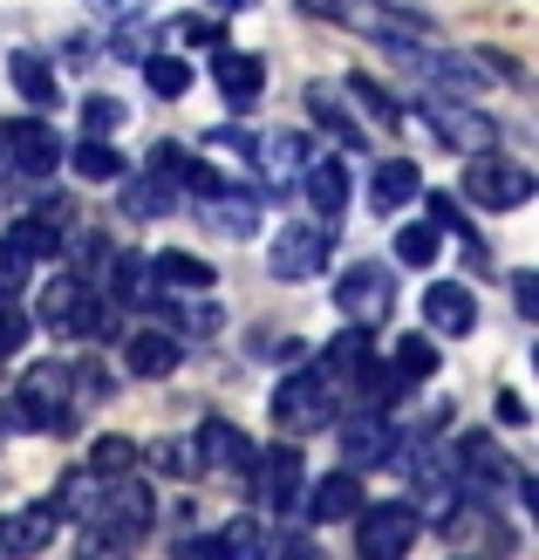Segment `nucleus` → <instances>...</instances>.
I'll return each instance as SVG.
<instances>
[{"mask_svg": "<svg viewBox=\"0 0 539 560\" xmlns=\"http://www.w3.org/2000/svg\"><path fill=\"white\" fill-rule=\"evenodd\" d=\"M55 506L82 520L90 547H137L151 534V520H157V499L137 479H124V471H75Z\"/></svg>", "mask_w": 539, "mask_h": 560, "instance_id": "obj_1", "label": "nucleus"}, {"mask_svg": "<svg viewBox=\"0 0 539 560\" xmlns=\"http://www.w3.org/2000/svg\"><path fill=\"white\" fill-rule=\"evenodd\" d=\"M75 370L69 362H35V370L21 376V389L8 397L0 410V424L8 431H69L75 424Z\"/></svg>", "mask_w": 539, "mask_h": 560, "instance_id": "obj_2", "label": "nucleus"}, {"mask_svg": "<svg viewBox=\"0 0 539 560\" xmlns=\"http://www.w3.org/2000/svg\"><path fill=\"white\" fill-rule=\"evenodd\" d=\"M355 520V547L368 560H396V553H410L417 534H423V506H410V499H376V506H362L349 513Z\"/></svg>", "mask_w": 539, "mask_h": 560, "instance_id": "obj_3", "label": "nucleus"}, {"mask_svg": "<svg viewBox=\"0 0 539 560\" xmlns=\"http://www.w3.org/2000/svg\"><path fill=\"white\" fill-rule=\"evenodd\" d=\"M335 260V226L328 219H301V226H280L267 246V273L273 280H315Z\"/></svg>", "mask_w": 539, "mask_h": 560, "instance_id": "obj_4", "label": "nucleus"}, {"mask_svg": "<svg viewBox=\"0 0 539 560\" xmlns=\"http://www.w3.org/2000/svg\"><path fill=\"white\" fill-rule=\"evenodd\" d=\"M273 424L280 431H321V424H335V376L321 370H294L288 383L273 389Z\"/></svg>", "mask_w": 539, "mask_h": 560, "instance_id": "obj_5", "label": "nucleus"}, {"mask_svg": "<svg viewBox=\"0 0 539 560\" xmlns=\"http://www.w3.org/2000/svg\"><path fill=\"white\" fill-rule=\"evenodd\" d=\"M539 191V178L513 158H492V151H471V172H465V199L485 206V212H519Z\"/></svg>", "mask_w": 539, "mask_h": 560, "instance_id": "obj_6", "label": "nucleus"}, {"mask_svg": "<svg viewBox=\"0 0 539 560\" xmlns=\"http://www.w3.org/2000/svg\"><path fill=\"white\" fill-rule=\"evenodd\" d=\"M0 158H8V178H48L62 164V137L42 117H14L0 124Z\"/></svg>", "mask_w": 539, "mask_h": 560, "instance_id": "obj_7", "label": "nucleus"}, {"mask_svg": "<svg viewBox=\"0 0 539 560\" xmlns=\"http://www.w3.org/2000/svg\"><path fill=\"white\" fill-rule=\"evenodd\" d=\"M423 130H437V144H450V151H492L499 144V130L478 117V109H465V96H423Z\"/></svg>", "mask_w": 539, "mask_h": 560, "instance_id": "obj_8", "label": "nucleus"}, {"mask_svg": "<svg viewBox=\"0 0 539 560\" xmlns=\"http://www.w3.org/2000/svg\"><path fill=\"white\" fill-rule=\"evenodd\" d=\"M396 280H389V267H376V260H355L349 273H342V288H335V307H342L349 322H362V328H376L383 315H389V294Z\"/></svg>", "mask_w": 539, "mask_h": 560, "instance_id": "obj_9", "label": "nucleus"}, {"mask_svg": "<svg viewBox=\"0 0 539 560\" xmlns=\"http://www.w3.org/2000/svg\"><path fill=\"white\" fill-rule=\"evenodd\" d=\"M301 486H307V465H301V452H288V444H273V452L253 465V492H260L267 513H294Z\"/></svg>", "mask_w": 539, "mask_h": 560, "instance_id": "obj_10", "label": "nucleus"}, {"mask_svg": "<svg viewBox=\"0 0 539 560\" xmlns=\"http://www.w3.org/2000/svg\"><path fill=\"white\" fill-rule=\"evenodd\" d=\"M178 362H185V335L178 328H137V335H124V370L130 376L157 383V376H172Z\"/></svg>", "mask_w": 539, "mask_h": 560, "instance_id": "obj_11", "label": "nucleus"}, {"mask_svg": "<svg viewBox=\"0 0 539 560\" xmlns=\"http://www.w3.org/2000/svg\"><path fill=\"white\" fill-rule=\"evenodd\" d=\"M198 219H206L212 233H225V240H253V233H260V191L219 185V191L198 199Z\"/></svg>", "mask_w": 539, "mask_h": 560, "instance_id": "obj_12", "label": "nucleus"}, {"mask_svg": "<svg viewBox=\"0 0 539 560\" xmlns=\"http://www.w3.org/2000/svg\"><path fill=\"white\" fill-rule=\"evenodd\" d=\"M55 534H62V506L55 499H35L21 513H0V553H42Z\"/></svg>", "mask_w": 539, "mask_h": 560, "instance_id": "obj_13", "label": "nucleus"}, {"mask_svg": "<svg viewBox=\"0 0 539 560\" xmlns=\"http://www.w3.org/2000/svg\"><path fill=\"white\" fill-rule=\"evenodd\" d=\"M423 322H431V335H471L478 328V294L465 280H431V288H423Z\"/></svg>", "mask_w": 539, "mask_h": 560, "instance_id": "obj_14", "label": "nucleus"}, {"mask_svg": "<svg viewBox=\"0 0 539 560\" xmlns=\"http://www.w3.org/2000/svg\"><path fill=\"white\" fill-rule=\"evenodd\" d=\"M307 499H301V513L315 520V526H335V520H349L355 506H362V471L349 465V471H328V479H315V486H301Z\"/></svg>", "mask_w": 539, "mask_h": 560, "instance_id": "obj_15", "label": "nucleus"}, {"mask_svg": "<svg viewBox=\"0 0 539 560\" xmlns=\"http://www.w3.org/2000/svg\"><path fill=\"white\" fill-rule=\"evenodd\" d=\"M301 191H307V206H315V219H342V206H349V164L342 158H307L301 164Z\"/></svg>", "mask_w": 539, "mask_h": 560, "instance_id": "obj_16", "label": "nucleus"}, {"mask_svg": "<svg viewBox=\"0 0 539 560\" xmlns=\"http://www.w3.org/2000/svg\"><path fill=\"white\" fill-rule=\"evenodd\" d=\"M212 82H219V96L233 103V109H246L253 96L267 90V62H260V55H246V48H225L219 62H212Z\"/></svg>", "mask_w": 539, "mask_h": 560, "instance_id": "obj_17", "label": "nucleus"}, {"mask_svg": "<svg viewBox=\"0 0 539 560\" xmlns=\"http://www.w3.org/2000/svg\"><path fill=\"white\" fill-rule=\"evenodd\" d=\"M253 164H260V172H267V191H280V185H294L301 178V164L307 158H315V151H307V137H253V151H246Z\"/></svg>", "mask_w": 539, "mask_h": 560, "instance_id": "obj_18", "label": "nucleus"}, {"mask_svg": "<svg viewBox=\"0 0 539 560\" xmlns=\"http://www.w3.org/2000/svg\"><path fill=\"white\" fill-rule=\"evenodd\" d=\"M342 452H349V465L362 471V465H389L396 452H403V438H396L383 417L368 410V417H355V424H342Z\"/></svg>", "mask_w": 539, "mask_h": 560, "instance_id": "obj_19", "label": "nucleus"}, {"mask_svg": "<svg viewBox=\"0 0 539 560\" xmlns=\"http://www.w3.org/2000/svg\"><path fill=\"white\" fill-rule=\"evenodd\" d=\"M417 191H423V172L410 158H383L376 172H368V206H376V212H403Z\"/></svg>", "mask_w": 539, "mask_h": 560, "instance_id": "obj_20", "label": "nucleus"}, {"mask_svg": "<svg viewBox=\"0 0 539 560\" xmlns=\"http://www.w3.org/2000/svg\"><path fill=\"white\" fill-rule=\"evenodd\" d=\"M151 280H157V288H172V294H212L219 288V273L198 260V254H178V246L151 254Z\"/></svg>", "mask_w": 539, "mask_h": 560, "instance_id": "obj_21", "label": "nucleus"}, {"mask_svg": "<svg viewBox=\"0 0 539 560\" xmlns=\"http://www.w3.org/2000/svg\"><path fill=\"white\" fill-rule=\"evenodd\" d=\"M191 452H198V465H206V471H233V465H246L253 444L239 438V424H225V417H206V424H198V438H191Z\"/></svg>", "mask_w": 539, "mask_h": 560, "instance_id": "obj_22", "label": "nucleus"}, {"mask_svg": "<svg viewBox=\"0 0 539 560\" xmlns=\"http://www.w3.org/2000/svg\"><path fill=\"white\" fill-rule=\"evenodd\" d=\"M117 191H124V212L130 219H164L178 206V178H164V172H151V178H117Z\"/></svg>", "mask_w": 539, "mask_h": 560, "instance_id": "obj_23", "label": "nucleus"}, {"mask_svg": "<svg viewBox=\"0 0 539 560\" xmlns=\"http://www.w3.org/2000/svg\"><path fill=\"white\" fill-rule=\"evenodd\" d=\"M8 82L21 90V103L55 109V69H48V55H35V48H14V55H8Z\"/></svg>", "mask_w": 539, "mask_h": 560, "instance_id": "obj_24", "label": "nucleus"}, {"mask_svg": "<svg viewBox=\"0 0 539 560\" xmlns=\"http://www.w3.org/2000/svg\"><path fill=\"white\" fill-rule=\"evenodd\" d=\"M368 362H376V349H368V328H362V322H349L342 335H328V362H321V370H328L335 383H355Z\"/></svg>", "mask_w": 539, "mask_h": 560, "instance_id": "obj_25", "label": "nucleus"}, {"mask_svg": "<svg viewBox=\"0 0 539 560\" xmlns=\"http://www.w3.org/2000/svg\"><path fill=\"white\" fill-rule=\"evenodd\" d=\"M69 328H75V335H90V342H117V301L96 294V288H82L75 307H69Z\"/></svg>", "mask_w": 539, "mask_h": 560, "instance_id": "obj_26", "label": "nucleus"}, {"mask_svg": "<svg viewBox=\"0 0 539 560\" xmlns=\"http://www.w3.org/2000/svg\"><path fill=\"white\" fill-rule=\"evenodd\" d=\"M69 164H75V178H90V185H117L130 164H124V151L109 144V137H90V144H75L69 151Z\"/></svg>", "mask_w": 539, "mask_h": 560, "instance_id": "obj_27", "label": "nucleus"}, {"mask_svg": "<svg viewBox=\"0 0 539 560\" xmlns=\"http://www.w3.org/2000/svg\"><path fill=\"white\" fill-rule=\"evenodd\" d=\"M151 254H117V273H109V301L117 307H144L151 301Z\"/></svg>", "mask_w": 539, "mask_h": 560, "instance_id": "obj_28", "label": "nucleus"}, {"mask_svg": "<svg viewBox=\"0 0 539 560\" xmlns=\"http://www.w3.org/2000/svg\"><path fill=\"white\" fill-rule=\"evenodd\" d=\"M389 370L403 376V383H431L437 376V342H431V335H403L396 355H389Z\"/></svg>", "mask_w": 539, "mask_h": 560, "instance_id": "obj_29", "label": "nucleus"}, {"mask_svg": "<svg viewBox=\"0 0 539 560\" xmlns=\"http://www.w3.org/2000/svg\"><path fill=\"white\" fill-rule=\"evenodd\" d=\"M144 82H151V96L178 103L191 90V62H185V55H144Z\"/></svg>", "mask_w": 539, "mask_h": 560, "instance_id": "obj_30", "label": "nucleus"}, {"mask_svg": "<svg viewBox=\"0 0 539 560\" xmlns=\"http://www.w3.org/2000/svg\"><path fill=\"white\" fill-rule=\"evenodd\" d=\"M124 124H130V103L124 96H103V90L82 96V130H90V137H117Z\"/></svg>", "mask_w": 539, "mask_h": 560, "instance_id": "obj_31", "label": "nucleus"}, {"mask_svg": "<svg viewBox=\"0 0 539 560\" xmlns=\"http://www.w3.org/2000/svg\"><path fill=\"white\" fill-rule=\"evenodd\" d=\"M27 273H35V254H27L14 233H0V301H14L27 288Z\"/></svg>", "mask_w": 539, "mask_h": 560, "instance_id": "obj_32", "label": "nucleus"}, {"mask_svg": "<svg viewBox=\"0 0 539 560\" xmlns=\"http://www.w3.org/2000/svg\"><path fill=\"white\" fill-rule=\"evenodd\" d=\"M444 254V233L431 226V219H423V226H403V233H396V260H403V267H431Z\"/></svg>", "mask_w": 539, "mask_h": 560, "instance_id": "obj_33", "label": "nucleus"}, {"mask_svg": "<svg viewBox=\"0 0 539 560\" xmlns=\"http://www.w3.org/2000/svg\"><path fill=\"white\" fill-rule=\"evenodd\" d=\"M75 294H82V280H75V273H55L48 288H42V307H35V315H42V322H55V328H69Z\"/></svg>", "mask_w": 539, "mask_h": 560, "instance_id": "obj_34", "label": "nucleus"}, {"mask_svg": "<svg viewBox=\"0 0 539 560\" xmlns=\"http://www.w3.org/2000/svg\"><path fill=\"white\" fill-rule=\"evenodd\" d=\"M137 465V444L130 438H96L90 444V471H130Z\"/></svg>", "mask_w": 539, "mask_h": 560, "instance_id": "obj_35", "label": "nucleus"}, {"mask_svg": "<svg viewBox=\"0 0 539 560\" xmlns=\"http://www.w3.org/2000/svg\"><path fill=\"white\" fill-rule=\"evenodd\" d=\"M307 109H315V117H321L335 137H342V144H355V124L342 117V103H335V90H321V82H315V90H307Z\"/></svg>", "mask_w": 539, "mask_h": 560, "instance_id": "obj_36", "label": "nucleus"}, {"mask_svg": "<svg viewBox=\"0 0 539 560\" xmlns=\"http://www.w3.org/2000/svg\"><path fill=\"white\" fill-rule=\"evenodd\" d=\"M151 465H157V471H172V479H191V471H198V458H191V444H178V438H164V444H151Z\"/></svg>", "mask_w": 539, "mask_h": 560, "instance_id": "obj_37", "label": "nucleus"}, {"mask_svg": "<svg viewBox=\"0 0 539 560\" xmlns=\"http://www.w3.org/2000/svg\"><path fill=\"white\" fill-rule=\"evenodd\" d=\"M21 342H27V315H21L14 301H0V362H14Z\"/></svg>", "mask_w": 539, "mask_h": 560, "instance_id": "obj_38", "label": "nucleus"}, {"mask_svg": "<svg viewBox=\"0 0 539 560\" xmlns=\"http://www.w3.org/2000/svg\"><path fill=\"white\" fill-rule=\"evenodd\" d=\"M8 233H14V240H21V246H27V254H35V260H42V254H55V246H62V233H55L48 219H21V226H8Z\"/></svg>", "mask_w": 539, "mask_h": 560, "instance_id": "obj_39", "label": "nucleus"}, {"mask_svg": "<svg viewBox=\"0 0 539 560\" xmlns=\"http://www.w3.org/2000/svg\"><path fill=\"white\" fill-rule=\"evenodd\" d=\"M349 90H355V103H362V109H368V117H376V124H403V109H396V103H389V96L376 90V82H362V75H355Z\"/></svg>", "mask_w": 539, "mask_h": 560, "instance_id": "obj_40", "label": "nucleus"}, {"mask_svg": "<svg viewBox=\"0 0 539 560\" xmlns=\"http://www.w3.org/2000/svg\"><path fill=\"white\" fill-rule=\"evenodd\" d=\"M90 8H96V21H137L151 0H90Z\"/></svg>", "mask_w": 539, "mask_h": 560, "instance_id": "obj_41", "label": "nucleus"}, {"mask_svg": "<svg viewBox=\"0 0 539 560\" xmlns=\"http://www.w3.org/2000/svg\"><path fill=\"white\" fill-rule=\"evenodd\" d=\"M431 226L437 233H465V212L450 206V199H431Z\"/></svg>", "mask_w": 539, "mask_h": 560, "instance_id": "obj_42", "label": "nucleus"}, {"mask_svg": "<svg viewBox=\"0 0 539 560\" xmlns=\"http://www.w3.org/2000/svg\"><path fill=\"white\" fill-rule=\"evenodd\" d=\"M513 301H519V315H532L539 307V273H513Z\"/></svg>", "mask_w": 539, "mask_h": 560, "instance_id": "obj_43", "label": "nucleus"}, {"mask_svg": "<svg viewBox=\"0 0 539 560\" xmlns=\"http://www.w3.org/2000/svg\"><path fill=\"white\" fill-rule=\"evenodd\" d=\"M499 424H526V404L519 397H499Z\"/></svg>", "mask_w": 539, "mask_h": 560, "instance_id": "obj_44", "label": "nucleus"}, {"mask_svg": "<svg viewBox=\"0 0 539 560\" xmlns=\"http://www.w3.org/2000/svg\"><path fill=\"white\" fill-rule=\"evenodd\" d=\"M239 8H253V0H212V14H239Z\"/></svg>", "mask_w": 539, "mask_h": 560, "instance_id": "obj_45", "label": "nucleus"}]
</instances>
